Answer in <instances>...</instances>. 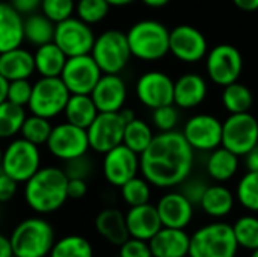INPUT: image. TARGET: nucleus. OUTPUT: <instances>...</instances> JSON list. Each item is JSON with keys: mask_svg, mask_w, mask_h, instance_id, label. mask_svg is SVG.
I'll return each instance as SVG.
<instances>
[{"mask_svg": "<svg viewBox=\"0 0 258 257\" xmlns=\"http://www.w3.org/2000/svg\"><path fill=\"white\" fill-rule=\"evenodd\" d=\"M91 55L103 74H119L132 58L127 33L113 29L103 32L95 36Z\"/></svg>", "mask_w": 258, "mask_h": 257, "instance_id": "nucleus-7", "label": "nucleus"}, {"mask_svg": "<svg viewBox=\"0 0 258 257\" xmlns=\"http://www.w3.org/2000/svg\"><path fill=\"white\" fill-rule=\"evenodd\" d=\"M95 230L103 239L118 247L130 238L127 223H125V215L119 209H115V208L103 209L97 215Z\"/></svg>", "mask_w": 258, "mask_h": 257, "instance_id": "nucleus-26", "label": "nucleus"}, {"mask_svg": "<svg viewBox=\"0 0 258 257\" xmlns=\"http://www.w3.org/2000/svg\"><path fill=\"white\" fill-rule=\"evenodd\" d=\"M70 95L71 92L60 77H39L33 83L27 111L33 115L53 120L63 114Z\"/></svg>", "mask_w": 258, "mask_h": 257, "instance_id": "nucleus-6", "label": "nucleus"}, {"mask_svg": "<svg viewBox=\"0 0 258 257\" xmlns=\"http://www.w3.org/2000/svg\"><path fill=\"white\" fill-rule=\"evenodd\" d=\"M45 145L51 156L62 162L83 156L88 150H91L86 129L74 126L68 121L53 126L51 135Z\"/></svg>", "mask_w": 258, "mask_h": 257, "instance_id": "nucleus-10", "label": "nucleus"}, {"mask_svg": "<svg viewBox=\"0 0 258 257\" xmlns=\"http://www.w3.org/2000/svg\"><path fill=\"white\" fill-rule=\"evenodd\" d=\"M127 41L132 56L141 61H159L169 53V30L156 20L135 23L127 32Z\"/></svg>", "mask_w": 258, "mask_h": 257, "instance_id": "nucleus-4", "label": "nucleus"}, {"mask_svg": "<svg viewBox=\"0 0 258 257\" xmlns=\"http://www.w3.org/2000/svg\"><path fill=\"white\" fill-rule=\"evenodd\" d=\"M245 165L248 171H258V144L245 155Z\"/></svg>", "mask_w": 258, "mask_h": 257, "instance_id": "nucleus-50", "label": "nucleus"}, {"mask_svg": "<svg viewBox=\"0 0 258 257\" xmlns=\"http://www.w3.org/2000/svg\"><path fill=\"white\" fill-rule=\"evenodd\" d=\"M54 29L56 23L47 18L42 12H35L24 17V41H27L30 45L39 47L42 44L51 42L54 38Z\"/></svg>", "mask_w": 258, "mask_h": 257, "instance_id": "nucleus-31", "label": "nucleus"}, {"mask_svg": "<svg viewBox=\"0 0 258 257\" xmlns=\"http://www.w3.org/2000/svg\"><path fill=\"white\" fill-rule=\"evenodd\" d=\"M148 244L153 257H184L189 254L190 236L184 229L162 227Z\"/></svg>", "mask_w": 258, "mask_h": 257, "instance_id": "nucleus-22", "label": "nucleus"}, {"mask_svg": "<svg viewBox=\"0 0 258 257\" xmlns=\"http://www.w3.org/2000/svg\"><path fill=\"white\" fill-rule=\"evenodd\" d=\"M112 257H121V256H119V254H118V256H112Z\"/></svg>", "mask_w": 258, "mask_h": 257, "instance_id": "nucleus-59", "label": "nucleus"}, {"mask_svg": "<svg viewBox=\"0 0 258 257\" xmlns=\"http://www.w3.org/2000/svg\"><path fill=\"white\" fill-rule=\"evenodd\" d=\"M121 257H153L148 241L128 238L124 244L119 245Z\"/></svg>", "mask_w": 258, "mask_h": 257, "instance_id": "nucleus-45", "label": "nucleus"}, {"mask_svg": "<svg viewBox=\"0 0 258 257\" xmlns=\"http://www.w3.org/2000/svg\"><path fill=\"white\" fill-rule=\"evenodd\" d=\"M63 171L68 179H83L86 180L92 174V161L88 158V153L74 159L63 162Z\"/></svg>", "mask_w": 258, "mask_h": 257, "instance_id": "nucleus-44", "label": "nucleus"}, {"mask_svg": "<svg viewBox=\"0 0 258 257\" xmlns=\"http://www.w3.org/2000/svg\"><path fill=\"white\" fill-rule=\"evenodd\" d=\"M138 171H141L139 155L130 150L127 145L119 144L104 153L103 174L107 183L112 186L121 188L125 182L136 177Z\"/></svg>", "mask_w": 258, "mask_h": 257, "instance_id": "nucleus-17", "label": "nucleus"}, {"mask_svg": "<svg viewBox=\"0 0 258 257\" xmlns=\"http://www.w3.org/2000/svg\"><path fill=\"white\" fill-rule=\"evenodd\" d=\"M121 197L122 200L130 206H141L145 203H150L151 189L150 182L145 177H133L128 182H125L121 188Z\"/></svg>", "mask_w": 258, "mask_h": 257, "instance_id": "nucleus-38", "label": "nucleus"}, {"mask_svg": "<svg viewBox=\"0 0 258 257\" xmlns=\"http://www.w3.org/2000/svg\"><path fill=\"white\" fill-rule=\"evenodd\" d=\"M50 121L51 120H48V118L30 114L26 117V120L23 123L20 136L38 147L45 145L51 135V130H53V124Z\"/></svg>", "mask_w": 258, "mask_h": 257, "instance_id": "nucleus-36", "label": "nucleus"}, {"mask_svg": "<svg viewBox=\"0 0 258 257\" xmlns=\"http://www.w3.org/2000/svg\"><path fill=\"white\" fill-rule=\"evenodd\" d=\"M68 198L79 200L88 194V183L83 179H68Z\"/></svg>", "mask_w": 258, "mask_h": 257, "instance_id": "nucleus-48", "label": "nucleus"}, {"mask_svg": "<svg viewBox=\"0 0 258 257\" xmlns=\"http://www.w3.org/2000/svg\"><path fill=\"white\" fill-rule=\"evenodd\" d=\"M101 76L103 71L89 53L68 58L60 79L71 94H91Z\"/></svg>", "mask_w": 258, "mask_h": 257, "instance_id": "nucleus-13", "label": "nucleus"}, {"mask_svg": "<svg viewBox=\"0 0 258 257\" xmlns=\"http://www.w3.org/2000/svg\"><path fill=\"white\" fill-rule=\"evenodd\" d=\"M233 3L246 12H254L258 9V0H233Z\"/></svg>", "mask_w": 258, "mask_h": 257, "instance_id": "nucleus-52", "label": "nucleus"}, {"mask_svg": "<svg viewBox=\"0 0 258 257\" xmlns=\"http://www.w3.org/2000/svg\"><path fill=\"white\" fill-rule=\"evenodd\" d=\"M153 138H154V133H153L151 126L148 123H145L144 120H139L136 117L133 121L125 124L122 144L127 145L135 153L141 155L151 144Z\"/></svg>", "mask_w": 258, "mask_h": 257, "instance_id": "nucleus-33", "label": "nucleus"}, {"mask_svg": "<svg viewBox=\"0 0 258 257\" xmlns=\"http://www.w3.org/2000/svg\"><path fill=\"white\" fill-rule=\"evenodd\" d=\"M125 223L130 238L142 241H150L163 227L157 208L150 203L130 208L125 214Z\"/></svg>", "mask_w": 258, "mask_h": 257, "instance_id": "nucleus-21", "label": "nucleus"}, {"mask_svg": "<svg viewBox=\"0 0 258 257\" xmlns=\"http://www.w3.org/2000/svg\"><path fill=\"white\" fill-rule=\"evenodd\" d=\"M200 206L209 217L222 218L233 211L234 195L228 188L222 185H212L204 191Z\"/></svg>", "mask_w": 258, "mask_h": 257, "instance_id": "nucleus-29", "label": "nucleus"}, {"mask_svg": "<svg viewBox=\"0 0 258 257\" xmlns=\"http://www.w3.org/2000/svg\"><path fill=\"white\" fill-rule=\"evenodd\" d=\"M67 188L68 177L63 168L41 167L24 183V200L33 212L48 215L59 211L67 203Z\"/></svg>", "mask_w": 258, "mask_h": 257, "instance_id": "nucleus-2", "label": "nucleus"}, {"mask_svg": "<svg viewBox=\"0 0 258 257\" xmlns=\"http://www.w3.org/2000/svg\"><path fill=\"white\" fill-rule=\"evenodd\" d=\"M0 257H14V250L9 236L0 233Z\"/></svg>", "mask_w": 258, "mask_h": 257, "instance_id": "nucleus-51", "label": "nucleus"}, {"mask_svg": "<svg viewBox=\"0 0 258 257\" xmlns=\"http://www.w3.org/2000/svg\"><path fill=\"white\" fill-rule=\"evenodd\" d=\"M110 5L106 0H77L76 2V17H79L86 24L92 26L103 21L109 14Z\"/></svg>", "mask_w": 258, "mask_h": 257, "instance_id": "nucleus-40", "label": "nucleus"}, {"mask_svg": "<svg viewBox=\"0 0 258 257\" xmlns=\"http://www.w3.org/2000/svg\"><path fill=\"white\" fill-rule=\"evenodd\" d=\"M35 70L39 77H60L62 70L68 56L59 48V45L51 41L36 47L33 52Z\"/></svg>", "mask_w": 258, "mask_h": 257, "instance_id": "nucleus-27", "label": "nucleus"}, {"mask_svg": "<svg viewBox=\"0 0 258 257\" xmlns=\"http://www.w3.org/2000/svg\"><path fill=\"white\" fill-rule=\"evenodd\" d=\"M119 114H121L122 120L125 121V124H127V123H130V121H133V120L136 118L135 112H133L132 109H128V108H122V109L119 111Z\"/></svg>", "mask_w": 258, "mask_h": 257, "instance_id": "nucleus-54", "label": "nucleus"}, {"mask_svg": "<svg viewBox=\"0 0 258 257\" xmlns=\"http://www.w3.org/2000/svg\"><path fill=\"white\" fill-rule=\"evenodd\" d=\"M26 117V108L9 100L3 101L0 105V139H12L20 135Z\"/></svg>", "mask_w": 258, "mask_h": 257, "instance_id": "nucleus-32", "label": "nucleus"}, {"mask_svg": "<svg viewBox=\"0 0 258 257\" xmlns=\"http://www.w3.org/2000/svg\"><path fill=\"white\" fill-rule=\"evenodd\" d=\"M53 41L68 58H71L89 55L95 42V35L89 24L73 15L60 23H56Z\"/></svg>", "mask_w": 258, "mask_h": 257, "instance_id": "nucleus-11", "label": "nucleus"}, {"mask_svg": "<svg viewBox=\"0 0 258 257\" xmlns=\"http://www.w3.org/2000/svg\"><path fill=\"white\" fill-rule=\"evenodd\" d=\"M14 257H15V256H14Z\"/></svg>", "mask_w": 258, "mask_h": 257, "instance_id": "nucleus-61", "label": "nucleus"}, {"mask_svg": "<svg viewBox=\"0 0 258 257\" xmlns=\"http://www.w3.org/2000/svg\"><path fill=\"white\" fill-rule=\"evenodd\" d=\"M144 5L150 6V8H163L166 6L171 0H141Z\"/></svg>", "mask_w": 258, "mask_h": 257, "instance_id": "nucleus-55", "label": "nucleus"}, {"mask_svg": "<svg viewBox=\"0 0 258 257\" xmlns=\"http://www.w3.org/2000/svg\"><path fill=\"white\" fill-rule=\"evenodd\" d=\"M9 239L15 257H48L56 241L51 224L41 217L20 221Z\"/></svg>", "mask_w": 258, "mask_h": 257, "instance_id": "nucleus-3", "label": "nucleus"}, {"mask_svg": "<svg viewBox=\"0 0 258 257\" xmlns=\"http://www.w3.org/2000/svg\"><path fill=\"white\" fill-rule=\"evenodd\" d=\"M209 44L203 32L190 24H178L169 30V53L181 62H198L207 56Z\"/></svg>", "mask_w": 258, "mask_h": 257, "instance_id": "nucleus-15", "label": "nucleus"}, {"mask_svg": "<svg viewBox=\"0 0 258 257\" xmlns=\"http://www.w3.org/2000/svg\"><path fill=\"white\" fill-rule=\"evenodd\" d=\"M236 195L245 209L258 212V171H248L240 179Z\"/></svg>", "mask_w": 258, "mask_h": 257, "instance_id": "nucleus-39", "label": "nucleus"}, {"mask_svg": "<svg viewBox=\"0 0 258 257\" xmlns=\"http://www.w3.org/2000/svg\"><path fill=\"white\" fill-rule=\"evenodd\" d=\"M183 185V189H181V194H184L194 204L201 201L203 198V194L204 191L207 189V185L203 182V180H198V179H192L189 180V177L181 183Z\"/></svg>", "mask_w": 258, "mask_h": 257, "instance_id": "nucleus-46", "label": "nucleus"}, {"mask_svg": "<svg viewBox=\"0 0 258 257\" xmlns=\"http://www.w3.org/2000/svg\"><path fill=\"white\" fill-rule=\"evenodd\" d=\"M234 236L239 244V247H243L246 250H258V218L252 215H246L239 218L234 226Z\"/></svg>", "mask_w": 258, "mask_h": 257, "instance_id": "nucleus-37", "label": "nucleus"}, {"mask_svg": "<svg viewBox=\"0 0 258 257\" xmlns=\"http://www.w3.org/2000/svg\"><path fill=\"white\" fill-rule=\"evenodd\" d=\"M63 115L65 121L82 129H88L98 115V109L91 94H71L67 101Z\"/></svg>", "mask_w": 258, "mask_h": 257, "instance_id": "nucleus-28", "label": "nucleus"}, {"mask_svg": "<svg viewBox=\"0 0 258 257\" xmlns=\"http://www.w3.org/2000/svg\"><path fill=\"white\" fill-rule=\"evenodd\" d=\"M222 105L230 114L248 112L252 106V92L243 83L234 82L224 86Z\"/></svg>", "mask_w": 258, "mask_h": 257, "instance_id": "nucleus-35", "label": "nucleus"}, {"mask_svg": "<svg viewBox=\"0 0 258 257\" xmlns=\"http://www.w3.org/2000/svg\"><path fill=\"white\" fill-rule=\"evenodd\" d=\"M162 226L186 229L194 217V203L181 192H168L156 204Z\"/></svg>", "mask_w": 258, "mask_h": 257, "instance_id": "nucleus-20", "label": "nucleus"}, {"mask_svg": "<svg viewBox=\"0 0 258 257\" xmlns=\"http://www.w3.org/2000/svg\"><path fill=\"white\" fill-rule=\"evenodd\" d=\"M41 3H42V0H11V5H12L23 17L41 11Z\"/></svg>", "mask_w": 258, "mask_h": 257, "instance_id": "nucleus-49", "label": "nucleus"}, {"mask_svg": "<svg viewBox=\"0 0 258 257\" xmlns=\"http://www.w3.org/2000/svg\"><path fill=\"white\" fill-rule=\"evenodd\" d=\"M77 0H42L41 12L53 23H60L76 14Z\"/></svg>", "mask_w": 258, "mask_h": 257, "instance_id": "nucleus-41", "label": "nucleus"}, {"mask_svg": "<svg viewBox=\"0 0 258 257\" xmlns=\"http://www.w3.org/2000/svg\"><path fill=\"white\" fill-rule=\"evenodd\" d=\"M98 112H119L127 100V86L119 74H103L91 92Z\"/></svg>", "mask_w": 258, "mask_h": 257, "instance_id": "nucleus-19", "label": "nucleus"}, {"mask_svg": "<svg viewBox=\"0 0 258 257\" xmlns=\"http://www.w3.org/2000/svg\"><path fill=\"white\" fill-rule=\"evenodd\" d=\"M48 257H94V248L86 238L67 235L54 241Z\"/></svg>", "mask_w": 258, "mask_h": 257, "instance_id": "nucleus-34", "label": "nucleus"}, {"mask_svg": "<svg viewBox=\"0 0 258 257\" xmlns=\"http://www.w3.org/2000/svg\"><path fill=\"white\" fill-rule=\"evenodd\" d=\"M41 168L39 147L24 138H12L3 148L2 171L18 183H26Z\"/></svg>", "mask_w": 258, "mask_h": 257, "instance_id": "nucleus-8", "label": "nucleus"}, {"mask_svg": "<svg viewBox=\"0 0 258 257\" xmlns=\"http://www.w3.org/2000/svg\"><path fill=\"white\" fill-rule=\"evenodd\" d=\"M206 68L213 83L227 86L239 80L243 68V58L237 47L231 44H219L207 52Z\"/></svg>", "mask_w": 258, "mask_h": 257, "instance_id": "nucleus-12", "label": "nucleus"}, {"mask_svg": "<svg viewBox=\"0 0 258 257\" xmlns=\"http://www.w3.org/2000/svg\"><path fill=\"white\" fill-rule=\"evenodd\" d=\"M136 95L150 109L174 105V80L163 71H147L136 82Z\"/></svg>", "mask_w": 258, "mask_h": 257, "instance_id": "nucleus-18", "label": "nucleus"}, {"mask_svg": "<svg viewBox=\"0 0 258 257\" xmlns=\"http://www.w3.org/2000/svg\"><path fill=\"white\" fill-rule=\"evenodd\" d=\"M32 88L33 83H30L29 79L11 80L8 85V100L18 106L27 108L29 100L32 97Z\"/></svg>", "mask_w": 258, "mask_h": 257, "instance_id": "nucleus-43", "label": "nucleus"}, {"mask_svg": "<svg viewBox=\"0 0 258 257\" xmlns=\"http://www.w3.org/2000/svg\"><path fill=\"white\" fill-rule=\"evenodd\" d=\"M18 182H15L12 177H9L6 173L0 170V204L11 201L18 189Z\"/></svg>", "mask_w": 258, "mask_h": 257, "instance_id": "nucleus-47", "label": "nucleus"}, {"mask_svg": "<svg viewBox=\"0 0 258 257\" xmlns=\"http://www.w3.org/2000/svg\"><path fill=\"white\" fill-rule=\"evenodd\" d=\"M251 257H258V250H254V251H252V254H251Z\"/></svg>", "mask_w": 258, "mask_h": 257, "instance_id": "nucleus-58", "label": "nucleus"}, {"mask_svg": "<svg viewBox=\"0 0 258 257\" xmlns=\"http://www.w3.org/2000/svg\"><path fill=\"white\" fill-rule=\"evenodd\" d=\"M153 123L160 132H171L178 123V112L174 105H166L153 109Z\"/></svg>", "mask_w": 258, "mask_h": 257, "instance_id": "nucleus-42", "label": "nucleus"}, {"mask_svg": "<svg viewBox=\"0 0 258 257\" xmlns=\"http://www.w3.org/2000/svg\"><path fill=\"white\" fill-rule=\"evenodd\" d=\"M110 6H127V5H130V3H133L135 0H106Z\"/></svg>", "mask_w": 258, "mask_h": 257, "instance_id": "nucleus-56", "label": "nucleus"}, {"mask_svg": "<svg viewBox=\"0 0 258 257\" xmlns=\"http://www.w3.org/2000/svg\"><path fill=\"white\" fill-rule=\"evenodd\" d=\"M2 159H3V148L0 145V168H2Z\"/></svg>", "mask_w": 258, "mask_h": 257, "instance_id": "nucleus-57", "label": "nucleus"}, {"mask_svg": "<svg viewBox=\"0 0 258 257\" xmlns=\"http://www.w3.org/2000/svg\"><path fill=\"white\" fill-rule=\"evenodd\" d=\"M24 17L6 2H0V53L23 45Z\"/></svg>", "mask_w": 258, "mask_h": 257, "instance_id": "nucleus-24", "label": "nucleus"}, {"mask_svg": "<svg viewBox=\"0 0 258 257\" xmlns=\"http://www.w3.org/2000/svg\"><path fill=\"white\" fill-rule=\"evenodd\" d=\"M35 71L33 53L23 48V45L0 53V76L8 82L30 79Z\"/></svg>", "mask_w": 258, "mask_h": 257, "instance_id": "nucleus-25", "label": "nucleus"}, {"mask_svg": "<svg viewBox=\"0 0 258 257\" xmlns=\"http://www.w3.org/2000/svg\"><path fill=\"white\" fill-rule=\"evenodd\" d=\"M125 121L119 112H98L95 120L86 129L89 148L95 153H107L122 144Z\"/></svg>", "mask_w": 258, "mask_h": 257, "instance_id": "nucleus-14", "label": "nucleus"}, {"mask_svg": "<svg viewBox=\"0 0 258 257\" xmlns=\"http://www.w3.org/2000/svg\"><path fill=\"white\" fill-rule=\"evenodd\" d=\"M239 170V156L225 147H218L210 151L207 159V173L216 182H227Z\"/></svg>", "mask_w": 258, "mask_h": 257, "instance_id": "nucleus-30", "label": "nucleus"}, {"mask_svg": "<svg viewBox=\"0 0 258 257\" xmlns=\"http://www.w3.org/2000/svg\"><path fill=\"white\" fill-rule=\"evenodd\" d=\"M184 257H190V256H189V254H187V256H184Z\"/></svg>", "mask_w": 258, "mask_h": 257, "instance_id": "nucleus-60", "label": "nucleus"}, {"mask_svg": "<svg viewBox=\"0 0 258 257\" xmlns=\"http://www.w3.org/2000/svg\"><path fill=\"white\" fill-rule=\"evenodd\" d=\"M183 135L194 150L212 151L222 145V123L213 115L198 114L187 120Z\"/></svg>", "mask_w": 258, "mask_h": 257, "instance_id": "nucleus-16", "label": "nucleus"}, {"mask_svg": "<svg viewBox=\"0 0 258 257\" xmlns=\"http://www.w3.org/2000/svg\"><path fill=\"white\" fill-rule=\"evenodd\" d=\"M8 85L9 82L3 76H0V105L8 100Z\"/></svg>", "mask_w": 258, "mask_h": 257, "instance_id": "nucleus-53", "label": "nucleus"}, {"mask_svg": "<svg viewBox=\"0 0 258 257\" xmlns=\"http://www.w3.org/2000/svg\"><path fill=\"white\" fill-rule=\"evenodd\" d=\"M194 151L183 132H160L139 155L141 173L150 185L157 188L181 185L190 176Z\"/></svg>", "mask_w": 258, "mask_h": 257, "instance_id": "nucleus-1", "label": "nucleus"}, {"mask_svg": "<svg viewBox=\"0 0 258 257\" xmlns=\"http://www.w3.org/2000/svg\"><path fill=\"white\" fill-rule=\"evenodd\" d=\"M258 144V120L249 112L230 114L222 123V147L245 156Z\"/></svg>", "mask_w": 258, "mask_h": 257, "instance_id": "nucleus-9", "label": "nucleus"}, {"mask_svg": "<svg viewBox=\"0 0 258 257\" xmlns=\"http://www.w3.org/2000/svg\"><path fill=\"white\" fill-rule=\"evenodd\" d=\"M237 250L233 226L227 223L206 224L190 236V257H236Z\"/></svg>", "mask_w": 258, "mask_h": 257, "instance_id": "nucleus-5", "label": "nucleus"}, {"mask_svg": "<svg viewBox=\"0 0 258 257\" xmlns=\"http://www.w3.org/2000/svg\"><path fill=\"white\" fill-rule=\"evenodd\" d=\"M207 95V82L197 73H186L174 82V105L181 109L197 108Z\"/></svg>", "mask_w": 258, "mask_h": 257, "instance_id": "nucleus-23", "label": "nucleus"}]
</instances>
